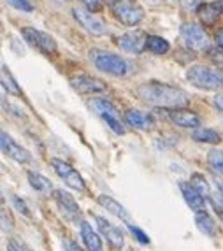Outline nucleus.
Instances as JSON below:
<instances>
[{
    "mask_svg": "<svg viewBox=\"0 0 223 251\" xmlns=\"http://www.w3.org/2000/svg\"><path fill=\"white\" fill-rule=\"evenodd\" d=\"M88 56L93 65H95V69L107 75H113V77H125V75L130 72L128 62L116 53H111V51H104V50H92L88 53Z\"/></svg>",
    "mask_w": 223,
    "mask_h": 251,
    "instance_id": "nucleus-2",
    "label": "nucleus"
},
{
    "mask_svg": "<svg viewBox=\"0 0 223 251\" xmlns=\"http://www.w3.org/2000/svg\"><path fill=\"white\" fill-rule=\"evenodd\" d=\"M53 195H55V202L58 205V209L62 211L63 216L67 218V220H79L81 216L79 205H77V202L74 201V197H72L71 193L63 192V190H55Z\"/></svg>",
    "mask_w": 223,
    "mask_h": 251,
    "instance_id": "nucleus-15",
    "label": "nucleus"
},
{
    "mask_svg": "<svg viewBox=\"0 0 223 251\" xmlns=\"http://www.w3.org/2000/svg\"><path fill=\"white\" fill-rule=\"evenodd\" d=\"M71 86L76 92L86 93V95H93V93H102L105 92V83L99 77H93V75H74L69 79Z\"/></svg>",
    "mask_w": 223,
    "mask_h": 251,
    "instance_id": "nucleus-12",
    "label": "nucleus"
},
{
    "mask_svg": "<svg viewBox=\"0 0 223 251\" xmlns=\"http://www.w3.org/2000/svg\"><path fill=\"white\" fill-rule=\"evenodd\" d=\"M0 146H2V153L9 158H13L14 162L18 163H28L32 160V155H30V151L25 150V148L18 144L13 137L5 132L0 134Z\"/></svg>",
    "mask_w": 223,
    "mask_h": 251,
    "instance_id": "nucleus-11",
    "label": "nucleus"
},
{
    "mask_svg": "<svg viewBox=\"0 0 223 251\" xmlns=\"http://www.w3.org/2000/svg\"><path fill=\"white\" fill-rule=\"evenodd\" d=\"M148 37L149 35L143 30H128L125 34L118 35L116 44L120 50L126 51L130 54H141L144 50H148Z\"/></svg>",
    "mask_w": 223,
    "mask_h": 251,
    "instance_id": "nucleus-10",
    "label": "nucleus"
},
{
    "mask_svg": "<svg viewBox=\"0 0 223 251\" xmlns=\"http://www.w3.org/2000/svg\"><path fill=\"white\" fill-rule=\"evenodd\" d=\"M148 50L151 51L153 54H165L171 50V44L160 35H149L148 37Z\"/></svg>",
    "mask_w": 223,
    "mask_h": 251,
    "instance_id": "nucleus-25",
    "label": "nucleus"
},
{
    "mask_svg": "<svg viewBox=\"0 0 223 251\" xmlns=\"http://www.w3.org/2000/svg\"><path fill=\"white\" fill-rule=\"evenodd\" d=\"M215 205H216V207H220V209L223 211V192H218V193H216Z\"/></svg>",
    "mask_w": 223,
    "mask_h": 251,
    "instance_id": "nucleus-36",
    "label": "nucleus"
},
{
    "mask_svg": "<svg viewBox=\"0 0 223 251\" xmlns=\"http://www.w3.org/2000/svg\"><path fill=\"white\" fill-rule=\"evenodd\" d=\"M220 2V5H222V11H223V0H218Z\"/></svg>",
    "mask_w": 223,
    "mask_h": 251,
    "instance_id": "nucleus-39",
    "label": "nucleus"
},
{
    "mask_svg": "<svg viewBox=\"0 0 223 251\" xmlns=\"http://www.w3.org/2000/svg\"><path fill=\"white\" fill-rule=\"evenodd\" d=\"M72 16H74V20H76L90 35H93V37H102V35L107 34V26H105L104 21L95 16L92 11H88L84 5L72 7Z\"/></svg>",
    "mask_w": 223,
    "mask_h": 251,
    "instance_id": "nucleus-7",
    "label": "nucleus"
},
{
    "mask_svg": "<svg viewBox=\"0 0 223 251\" xmlns=\"http://www.w3.org/2000/svg\"><path fill=\"white\" fill-rule=\"evenodd\" d=\"M206 53H207V58H209V62L215 65V69L222 71V69H223V48L211 46Z\"/></svg>",
    "mask_w": 223,
    "mask_h": 251,
    "instance_id": "nucleus-27",
    "label": "nucleus"
},
{
    "mask_svg": "<svg viewBox=\"0 0 223 251\" xmlns=\"http://www.w3.org/2000/svg\"><path fill=\"white\" fill-rule=\"evenodd\" d=\"M81 239L88 251H102V239L86 222H81Z\"/></svg>",
    "mask_w": 223,
    "mask_h": 251,
    "instance_id": "nucleus-20",
    "label": "nucleus"
},
{
    "mask_svg": "<svg viewBox=\"0 0 223 251\" xmlns=\"http://www.w3.org/2000/svg\"><path fill=\"white\" fill-rule=\"evenodd\" d=\"M177 4L181 5L185 11H197L202 5V0H177Z\"/></svg>",
    "mask_w": 223,
    "mask_h": 251,
    "instance_id": "nucleus-31",
    "label": "nucleus"
},
{
    "mask_svg": "<svg viewBox=\"0 0 223 251\" xmlns=\"http://www.w3.org/2000/svg\"><path fill=\"white\" fill-rule=\"evenodd\" d=\"M179 190H181L185 202L190 205V209L195 211V213L206 211V197L195 188L194 184L186 183V181H181V183H179Z\"/></svg>",
    "mask_w": 223,
    "mask_h": 251,
    "instance_id": "nucleus-16",
    "label": "nucleus"
},
{
    "mask_svg": "<svg viewBox=\"0 0 223 251\" xmlns=\"http://www.w3.org/2000/svg\"><path fill=\"white\" fill-rule=\"evenodd\" d=\"M26 177H28V183L30 186L35 190V192H41V193H48L53 190V183L48 179L46 176H42L39 172H34V171H28L26 172Z\"/></svg>",
    "mask_w": 223,
    "mask_h": 251,
    "instance_id": "nucleus-23",
    "label": "nucleus"
},
{
    "mask_svg": "<svg viewBox=\"0 0 223 251\" xmlns=\"http://www.w3.org/2000/svg\"><path fill=\"white\" fill-rule=\"evenodd\" d=\"M167 116L169 120L173 123H176L177 126H181V128H198L200 126V116L194 111H190V109L185 107H174V109H169L167 111Z\"/></svg>",
    "mask_w": 223,
    "mask_h": 251,
    "instance_id": "nucleus-13",
    "label": "nucleus"
},
{
    "mask_svg": "<svg viewBox=\"0 0 223 251\" xmlns=\"http://www.w3.org/2000/svg\"><path fill=\"white\" fill-rule=\"evenodd\" d=\"M65 250H67V251H83L76 243H71V241H67V243H65Z\"/></svg>",
    "mask_w": 223,
    "mask_h": 251,
    "instance_id": "nucleus-35",
    "label": "nucleus"
},
{
    "mask_svg": "<svg viewBox=\"0 0 223 251\" xmlns=\"http://www.w3.org/2000/svg\"><path fill=\"white\" fill-rule=\"evenodd\" d=\"M21 35H23L26 44L35 48L39 53L46 54V56L56 53V41L46 32L34 28V26H25V28H21Z\"/></svg>",
    "mask_w": 223,
    "mask_h": 251,
    "instance_id": "nucleus-5",
    "label": "nucleus"
},
{
    "mask_svg": "<svg viewBox=\"0 0 223 251\" xmlns=\"http://www.w3.org/2000/svg\"><path fill=\"white\" fill-rule=\"evenodd\" d=\"M50 163H51V167H53V171L56 172V176H58L60 179H63V183L67 184L69 188L83 192L84 179L72 165H69L67 162H63V160H60V158H51Z\"/></svg>",
    "mask_w": 223,
    "mask_h": 251,
    "instance_id": "nucleus-9",
    "label": "nucleus"
},
{
    "mask_svg": "<svg viewBox=\"0 0 223 251\" xmlns=\"http://www.w3.org/2000/svg\"><path fill=\"white\" fill-rule=\"evenodd\" d=\"M179 34H181V39L190 50L194 51H207L209 50V37L204 32V28L197 23H183L181 28H179Z\"/></svg>",
    "mask_w": 223,
    "mask_h": 251,
    "instance_id": "nucleus-8",
    "label": "nucleus"
},
{
    "mask_svg": "<svg viewBox=\"0 0 223 251\" xmlns=\"http://www.w3.org/2000/svg\"><path fill=\"white\" fill-rule=\"evenodd\" d=\"M56 2H65V0H56Z\"/></svg>",
    "mask_w": 223,
    "mask_h": 251,
    "instance_id": "nucleus-40",
    "label": "nucleus"
},
{
    "mask_svg": "<svg viewBox=\"0 0 223 251\" xmlns=\"http://www.w3.org/2000/svg\"><path fill=\"white\" fill-rule=\"evenodd\" d=\"M186 79L192 86L204 90V92H218L223 88V72L202 65V63L192 65L186 71Z\"/></svg>",
    "mask_w": 223,
    "mask_h": 251,
    "instance_id": "nucleus-3",
    "label": "nucleus"
},
{
    "mask_svg": "<svg viewBox=\"0 0 223 251\" xmlns=\"http://www.w3.org/2000/svg\"><path fill=\"white\" fill-rule=\"evenodd\" d=\"M222 5L220 2H209V4H202L197 9L198 20L202 21L206 26H213L218 21L220 14H222Z\"/></svg>",
    "mask_w": 223,
    "mask_h": 251,
    "instance_id": "nucleus-19",
    "label": "nucleus"
},
{
    "mask_svg": "<svg viewBox=\"0 0 223 251\" xmlns=\"http://www.w3.org/2000/svg\"><path fill=\"white\" fill-rule=\"evenodd\" d=\"M5 2L18 11H21V13H32L34 11V5L30 4V0H5Z\"/></svg>",
    "mask_w": 223,
    "mask_h": 251,
    "instance_id": "nucleus-29",
    "label": "nucleus"
},
{
    "mask_svg": "<svg viewBox=\"0 0 223 251\" xmlns=\"http://www.w3.org/2000/svg\"><path fill=\"white\" fill-rule=\"evenodd\" d=\"M97 202L104 207L105 211H109L111 214H114V216H118L122 222H126L128 225H130V214L126 213V209L123 207L122 204H120L118 201H114L113 197H109V195H99L97 197Z\"/></svg>",
    "mask_w": 223,
    "mask_h": 251,
    "instance_id": "nucleus-17",
    "label": "nucleus"
},
{
    "mask_svg": "<svg viewBox=\"0 0 223 251\" xmlns=\"http://www.w3.org/2000/svg\"><path fill=\"white\" fill-rule=\"evenodd\" d=\"M0 79H2V88H4L5 92L11 93V95H14V97H21L20 86H18V83L14 81L13 74L9 72V69L5 67V65H2V74H0Z\"/></svg>",
    "mask_w": 223,
    "mask_h": 251,
    "instance_id": "nucleus-24",
    "label": "nucleus"
},
{
    "mask_svg": "<svg viewBox=\"0 0 223 251\" xmlns=\"http://www.w3.org/2000/svg\"><path fill=\"white\" fill-rule=\"evenodd\" d=\"M13 202H14V205H16V209H20L21 213L25 214V216H30V211H28V207H26V204L23 201H20V197H13Z\"/></svg>",
    "mask_w": 223,
    "mask_h": 251,
    "instance_id": "nucleus-33",
    "label": "nucleus"
},
{
    "mask_svg": "<svg viewBox=\"0 0 223 251\" xmlns=\"http://www.w3.org/2000/svg\"><path fill=\"white\" fill-rule=\"evenodd\" d=\"M93 111L99 114L105 122V125L109 126L116 135H125V125H123L122 118H120V111L113 102L105 100V99H95L92 102Z\"/></svg>",
    "mask_w": 223,
    "mask_h": 251,
    "instance_id": "nucleus-4",
    "label": "nucleus"
},
{
    "mask_svg": "<svg viewBox=\"0 0 223 251\" xmlns=\"http://www.w3.org/2000/svg\"><path fill=\"white\" fill-rule=\"evenodd\" d=\"M195 223H197V228L204 235H207V237H215L216 235V222L207 211L195 213Z\"/></svg>",
    "mask_w": 223,
    "mask_h": 251,
    "instance_id": "nucleus-21",
    "label": "nucleus"
},
{
    "mask_svg": "<svg viewBox=\"0 0 223 251\" xmlns=\"http://www.w3.org/2000/svg\"><path fill=\"white\" fill-rule=\"evenodd\" d=\"M95 220H97L99 230H100V234L105 237V241L109 243V246L114 248V250H122L123 244H125V237H123V232L120 230V228L116 225H113L111 222H107L105 218L97 216Z\"/></svg>",
    "mask_w": 223,
    "mask_h": 251,
    "instance_id": "nucleus-14",
    "label": "nucleus"
},
{
    "mask_svg": "<svg viewBox=\"0 0 223 251\" xmlns=\"http://www.w3.org/2000/svg\"><path fill=\"white\" fill-rule=\"evenodd\" d=\"M125 123L137 130H149L153 126V118L146 113H141L137 109H128L125 113Z\"/></svg>",
    "mask_w": 223,
    "mask_h": 251,
    "instance_id": "nucleus-18",
    "label": "nucleus"
},
{
    "mask_svg": "<svg viewBox=\"0 0 223 251\" xmlns=\"http://www.w3.org/2000/svg\"><path fill=\"white\" fill-rule=\"evenodd\" d=\"M114 18L122 21L126 26H135L139 25L144 20V9L141 5L134 4V2H126V0H114V4H111Z\"/></svg>",
    "mask_w": 223,
    "mask_h": 251,
    "instance_id": "nucleus-6",
    "label": "nucleus"
},
{
    "mask_svg": "<svg viewBox=\"0 0 223 251\" xmlns=\"http://www.w3.org/2000/svg\"><path fill=\"white\" fill-rule=\"evenodd\" d=\"M7 251H21V248H18L16 244H14L13 241H11V243L7 244Z\"/></svg>",
    "mask_w": 223,
    "mask_h": 251,
    "instance_id": "nucleus-38",
    "label": "nucleus"
},
{
    "mask_svg": "<svg viewBox=\"0 0 223 251\" xmlns=\"http://www.w3.org/2000/svg\"><path fill=\"white\" fill-rule=\"evenodd\" d=\"M207 163H209V167L213 169V171L223 176V151L222 150H211L209 153H207Z\"/></svg>",
    "mask_w": 223,
    "mask_h": 251,
    "instance_id": "nucleus-26",
    "label": "nucleus"
},
{
    "mask_svg": "<svg viewBox=\"0 0 223 251\" xmlns=\"http://www.w3.org/2000/svg\"><path fill=\"white\" fill-rule=\"evenodd\" d=\"M213 104H215V107L223 114V93H216L215 99H213Z\"/></svg>",
    "mask_w": 223,
    "mask_h": 251,
    "instance_id": "nucleus-34",
    "label": "nucleus"
},
{
    "mask_svg": "<svg viewBox=\"0 0 223 251\" xmlns=\"http://www.w3.org/2000/svg\"><path fill=\"white\" fill-rule=\"evenodd\" d=\"M192 139L195 143L200 144H218L222 141L218 132H215L213 128H204V126H198L192 132Z\"/></svg>",
    "mask_w": 223,
    "mask_h": 251,
    "instance_id": "nucleus-22",
    "label": "nucleus"
},
{
    "mask_svg": "<svg viewBox=\"0 0 223 251\" xmlns=\"http://www.w3.org/2000/svg\"><path fill=\"white\" fill-rule=\"evenodd\" d=\"M128 230L132 232V235H134V237L137 239V241H139L141 244H149V243H151V241H149V237H148V234H144V232L141 230L139 226H134L130 223V225H128Z\"/></svg>",
    "mask_w": 223,
    "mask_h": 251,
    "instance_id": "nucleus-30",
    "label": "nucleus"
},
{
    "mask_svg": "<svg viewBox=\"0 0 223 251\" xmlns=\"http://www.w3.org/2000/svg\"><path fill=\"white\" fill-rule=\"evenodd\" d=\"M81 2H83L84 7L88 9V11H92V13H95V11H100L102 4H104L102 0H81Z\"/></svg>",
    "mask_w": 223,
    "mask_h": 251,
    "instance_id": "nucleus-32",
    "label": "nucleus"
},
{
    "mask_svg": "<svg viewBox=\"0 0 223 251\" xmlns=\"http://www.w3.org/2000/svg\"><path fill=\"white\" fill-rule=\"evenodd\" d=\"M190 183L194 184L195 188L198 190V192L202 193L204 197H209V193H211V190H209V183L206 181V177L202 176V174H194L192 176V179H190Z\"/></svg>",
    "mask_w": 223,
    "mask_h": 251,
    "instance_id": "nucleus-28",
    "label": "nucleus"
},
{
    "mask_svg": "<svg viewBox=\"0 0 223 251\" xmlns=\"http://www.w3.org/2000/svg\"><path fill=\"white\" fill-rule=\"evenodd\" d=\"M215 39H216V44H218L220 48H223V28H222V30H218V32H216Z\"/></svg>",
    "mask_w": 223,
    "mask_h": 251,
    "instance_id": "nucleus-37",
    "label": "nucleus"
},
{
    "mask_svg": "<svg viewBox=\"0 0 223 251\" xmlns=\"http://www.w3.org/2000/svg\"><path fill=\"white\" fill-rule=\"evenodd\" d=\"M134 93L143 102L156 105V107H185L190 100L188 93L185 90L176 88V86H171V84L165 83H155V81L139 84L134 90Z\"/></svg>",
    "mask_w": 223,
    "mask_h": 251,
    "instance_id": "nucleus-1",
    "label": "nucleus"
}]
</instances>
